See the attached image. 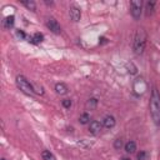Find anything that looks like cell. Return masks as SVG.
I'll list each match as a JSON object with an SVG mask.
<instances>
[{"label":"cell","mask_w":160,"mask_h":160,"mask_svg":"<svg viewBox=\"0 0 160 160\" xmlns=\"http://www.w3.org/2000/svg\"><path fill=\"white\" fill-rule=\"evenodd\" d=\"M150 114L155 125L160 126V92L156 88L151 90L150 96Z\"/></svg>","instance_id":"6da1fadb"},{"label":"cell","mask_w":160,"mask_h":160,"mask_svg":"<svg viewBox=\"0 0 160 160\" xmlns=\"http://www.w3.org/2000/svg\"><path fill=\"white\" fill-rule=\"evenodd\" d=\"M146 32L144 29H138L136 34H135V39H134V51L135 54H142L145 45H146Z\"/></svg>","instance_id":"7a4b0ae2"},{"label":"cell","mask_w":160,"mask_h":160,"mask_svg":"<svg viewBox=\"0 0 160 160\" xmlns=\"http://www.w3.org/2000/svg\"><path fill=\"white\" fill-rule=\"evenodd\" d=\"M16 85H18V88L22 91V92H25V94H28V95H32L35 91H34V88H32V85L28 81V79L25 78V76H22V75H18L16 76Z\"/></svg>","instance_id":"3957f363"},{"label":"cell","mask_w":160,"mask_h":160,"mask_svg":"<svg viewBox=\"0 0 160 160\" xmlns=\"http://www.w3.org/2000/svg\"><path fill=\"white\" fill-rule=\"evenodd\" d=\"M148 89V85L145 82V80L142 78H138L136 80H134V84H132V90L136 95H142Z\"/></svg>","instance_id":"277c9868"},{"label":"cell","mask_w":160,"mask_h":160,"mask_svg":"<svg viewBox=\"0 0 160 160\" xmlns=\"http://www.w3.org/2000/svg\"><path fill=\"white\" fill-rule=\"evenodd\" d=\"M141 8H142V1L141 0H132L130 1V12L134 19H139L141 15Z\"/></svg>","instance_id":"5b68a950"},{"label":"cell","mask_w":160,"mask_h":160,"mask_svg":"<svg viewBox=\"0 0 160 160\" xmlns=\"http://www.w3.org/2000/svg\"><path fill=\"white\" fill-rule=\"evenodd\" d=\"M46 26H48V29H50L54 34H60V31H61L60 24H59L54 18H50V19L46 20Z\"/></svg>","instance_id":"8992f818"},{"label":"cell","mask_w":160,"mask_h":160,"mask_svg":"<svg viewBox=\"0 0 160 160\" xmlns=\"http://www.w3.org/2000/svg\"><path fill=\"white\" fill-rule=\"evenodd\" d=\"M69 15H70V18H71V20L72 21H79L80 20V16H81V12H80V9L78 8V6H75V5H71L70 8H69Z\"/></svg>","instance_id":"52a82bcc"},{"label":"cell","mask_w":160,"mask_h":160,"mask_svg":"<svg viewBox=\"0 0 160 160\" xmlns=\"http://www.w3.org/2000/svg\"><path fill=\"white\" fill-rule=\"evenodd\" d=\"M101 128H102V124H101L100 121L92 120V121L89 124V132H90V134H92V135H96V134H99V132H100Z\"/></svg>","instance_id":"ba28073f"},{"label":"cell","mask_w":160,"mask_h":160,"mask_svg":"<svg viewBox=\"0 0 160 160\" xmlns=\"http://www.w3.org/2000/svg\"><path fill=\"white\" fill-rule=\"evenodd\" d=\"M102 125L106 128V129H112L115 126V118L112 115H106L102 120Z\"/></svg>","instance_id":"9c48e42d"},{"label":"cell","mask_w":160,"mask_h":160,"mask_svg":"<svg viewBox=\"0 0 160 160\" xmlns=\"http://www.w3.org/2000/svg\"><path fill=\"white\" fill-rule=\"evenodd\" d=\"M68 86L64 84V82H58L56 85H55V91L59 94V95H65L66 92H68Z\"/></svg>","instance_id":"30bf717a"},{"label":"cell","mask_w":160,"mask_h":160,"mask_svg":"<svg viewBox=\"0 0 160 160\" xmlns=\"http://www.w3.org/2000/svg\"><path fill=\"white\" fill-rule=\"evenodd\" d=\"M14 22H15V18L11 15V16H6L2 21V25L5 29H11L14 26Z\"/></svg>","instance_id":"8fae6325"},{"label":"cell","mask_w":160,"mask_h":160,"mask_svg":"<svg viewBox=\"0 0 160 160\" xmlns=\"http://www.w3.org/2000/svg\"><path fill=\"white\" fill-rule=\"evenodd\" d=\"M135 150H136V144H135V141H128L126 144H125V151L128 152V154H132V152H135Z\"/></svg>","instance_id":"7c38bea8"},{"label":"cell","mask_w":160,"mask_h":160,"mask_svg":"<svg viewBox=\"0 0 160 160\" xmlns=\"http://www.w3.org/2000/svg\"><path fill=\"white\" fill-rule=\"evenodd\" d=\"M96 105H98V100L95 98H90L86 102V109L88 110H95L96 109Z\"/></svg>","instance_id":"4fadbf2b"},{"label":"cell","mask_w":160,"mask_h":160,"mask_svg":"<svg viewBox=\"0 0 160 160\" xmlns=\"http://www.w3.org/2000/svg\"><path fill=\"white\" fill-rule=\"evenodd\" d=\"M42 39H44V36H42V34H40V32H36V34H34V36H31L30 38V42H32V44H39V42H41L42 41Z\"/></svg>","instance_id":"5bb4252c"},{"label":"cell","mask_w":160,"mask_h":160,"mask_svg":"<svg viewBox=\"0 0 160 160\" xmlns=\"http://www.w3.org/2000/svg\"><path fill=\"white\" fill-rule=\"evenodd\" d=\"M41 158H42V160H56V158L49 150H44L41 152Z\"/></svg>","instance_id":"9a60e30c"},{"label":"cell","mask_w":160,"mask_h":160,"mask_svg":"<svg viewBox=\"0 0 160 160\" xmlns=\"http://www.w3.org/2000/svg\"><path fill=\"white\" fill-rule=\"evenodd\" d=\"M89 121H90V115L88 112H84V114L80 115V118H79V122L80 124H88Z\"/></svg>","instance_id":"2e32d148"},{"label":"cell","mask_w":160,"mask_h":160,"mask_svg":"<svg viewBox=\"0 0 160 160\" xmlns=\"http://www.w3.org/2000/svg\"><path fill=\"white\" fill-rule=\"evenodd\" d=\"M21 4H22L24 6H26L29 10L35 11V2H34V1H31V0H30V1H29V0H28V1H26V0H24V1H21Z\"/></svg>","instance_id":"e0dca14e"},{"label":"cell","mask_w":160,"mask_h":160,"mask_svg":"<svg viewBox=\"0 0 160 160\" xmlns=\"http://www.w3.org/2000/svg\"><path fill=\"white\" fill-rule=\"evenodd\" d=\"M154 6H155V2H154V1H148V2H146V15H148V16H149L150 14H152Z\"/></svg>","instance_id":"ac0fdd59"},{"label":"cell","mask_w":160,"mask_h":160,"mask_svg":"<svg viewBox=\"0 0 160 160\" xmlns=\"http://www.w3.org/2000/svg\"><path fill=\"white\" fill-rule=\"evenodd\" d=\"M136 158H138V160H148V158H149V154H148L146 151L141 150L140 152H138V154H136Z\"/></svg>","instance_id":"d6986e66"},{"label":"cell","mask_w":160,"mask_h":160,"mask_svg":"<svg viewBox=\"0 0 160 160\" xmlns=\"http://www.w3.org/2000/svg\"><path fill=\"white\" fill-rule=\"evenodd\" d=\"M61 104H62V106H64L65 109H70V106H71V100H70V99H64V100L61 101Z\"/></svg>","instance_id":"ffe728a7"},{"label":"cell","mask_w":160,"mask_h":160,"mask_svg":"<svg viewBox=\"0 0 160 160\" xmlns=\"http://www.w3.org/2000/svg\"><path fill=\"white\" fill-rule=\"evenodd\" d=\"M121 146H122V141H121V139H116L115 142H114V148H115V149H120Z\"/></svg>","instance_id":"44dd1931"},{"label":"cell","mask_w":160,"mask_h":160,"mask_svg":"<svg viewBox=\"0 0 160 160\" xmlns=\"http://www.w3.org/2000/svg\"><path fill=\"white\" fill-rule=\"evenodd\" d=\"M16 36H18L19 39H25V38H26V35H25V32H24L22 30H16Z\"/></svg>","instance_id":"7402d4cb"},{"label":"cell","mask_w":160,"mask_h":160,"mask_svg":"<svg viewBox=\"0 0 160 160\" xmlns=\"http://www.w3.org/2000/svg\"><path fill=\"white\" fill-rule=\"evenodd\" d=\"M121 160H131V159H129V158H122Z\"/></svg>","instance_id":"603a6c76"},{"label":"cell","mask_w":160,"mask_h":160,"mask_svg":"<svg viewBox=\"0 0 160 160\" xmlns=\"http://www.w3.org/2000/svg\"><path fill=\"white\" fill-rule=\"evenodd\" d=\"M1 160H6V159H1Z\"/></svg>","instance_id":"cb8c5ba5"}]
</instances>
